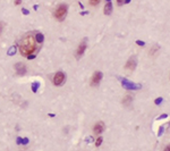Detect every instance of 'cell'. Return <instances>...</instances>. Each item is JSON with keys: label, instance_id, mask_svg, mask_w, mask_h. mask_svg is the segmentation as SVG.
<instances>
[{"label": "cell", "instance_id": "obj_11", "mask_svg": "<svg viewBox=\"0 0 170 151\" xmlns=\"http://www.w3.org/2000/svg\"><path fill=\"white\" fill-rule=\"evenodd\" d=\"M43 40H44V38H43L42 33H36V35H35V41H36L37 43H42Z\"/></svg>", "mask_w": 170, "mask_h": 151}, {"label": "cell", "instance_id": "obj_14", "mask_svg": "<svg viewBox=\"0 0 170 151\" xmlns=\"http://www.w3.org/2000/svg\"><path fill=\"white\" fill-rule=\"evenodd\" d=\"M39 85H40L39 83H33V84H32V91L34 92V93L37 91V89H39Z\"/></svg>", "mask_w": 170, "mask_h": 151}, {"label": "cell", "instance_id": "obj_15", "mask_svg": "<svg viewBox=\"0 0 170 151\" xmlns=\"http://www.w3.org/2000/svg\"><path fill=\"white\" fill-rule=\"evenodd\" d=\"M101 143H102V138L100 136V138H98L97 141H95V147H100Z\"/></svg>", "mask_w": 170, "mask_h": 151}, {"label": "cell", "instance_id": "obj_7", "mask_svg": "<svg viewBox=\"0 0 170 151\" xmlns=\"http://www.w3.org/2000/svg\"><path fill=\"white\" fill-rule=\"evenodd\" d=\"M85 49H86V41L84 40L83 42L78 46V49H77V51H76V57H77V59H79L82 56H83Z\"/></svg>", "mask_w": 170, "mask_h": 151}, {"label": "cell", "instance_id": "obj_22", "mask_svg": "<svg viewBox=\"0 0 170 151\" xmlns=\"http://www.w3.org/2000/svg\"><path fill=\"white\" fill-rule=\"evenodd\" d=\"M22 143H23V144H26V143H29V140H27V139H24Z\"/></svg>", "mask_w": 170, "mask_h": 151}, {"label": "cell", "instance_id": "obj_8", "mask_svg": "<svg viewBox=\"0 0 170 151\" xmlns=\"http://www.w3.org/2000/svg\"><path fill=\"white\" fill-rule=\"evenodd\" d=\"M122 85H124L125 89L127 90H135V89H139L141 87V85H136V84H133L131 82L129 81H126V79H122Z\"/></svg>", "mask_w": 170, "mask_h": 151}, {"label": "cell", "instance_id": "obj_21", "mask_svg": "<svg viewBox=\"0 0 170 151\" xmlns=\"http://www.w3.org/2000/svg\"><path fill=\"white\" fill-rule=\"evenodd\" d=\"M22 4V0H15V5H21Z\"/></svg>", "mask_w": 170, "mask_h": 151}, {"label": "cell", "instance_id": "obj_17", "mask_svg": "<svg viewBox=\"0 0 170 151\" xmlns=\"http://www.w3.org/2000/svg\"><path fill=\"white\" fill-rule=\"evenodd\" d=\"M162 100H163L162 98H158L157 100H155V105H160V103L162 102Z\"/></svg>", "mask_w": 170, "mask_h": 151}, {"label": "cell", "instance_id": "obj_2", "mask_svg": "<svg viewBox=\"0 0 170 151\" xmlns=\"http://www.w3.org/2000/svg\"><path fill=\"white\" fill-rule=\"evenodd\" d=\"M67 9H68V6L65 4H61L57 7V9L54 10V17L57 18L58 21H62L65 20L66 15H67Z\"/></svg>", "mask_w": 170, "mask_h": 151}, {"label": "cell", "instance_id": "obj_27", "mask_svg": "<svg viewBox=\"0 0 170 151\" xmlns=\"http://www.w3.org/2000/svg\"><path fill=\"white\" fill-rule=\"evenodd\" d=\"M106 1H107V2H109V1H110V0H106Z\"/></svg>", "mask_w": 170, "mask_h": 151}, {"label": "cell", "instance_id": "obj_5", "mask_svg": "<svg viewBox=\"0 0 170 151\" xmlns=\"http://www.w3.org/2000/svg\"><path fill=\"white\" fill-rule=\"evenodd\" d=\"M136 65H137V60L135 59V57H131V58H129V59L127 60L125 68H126V69H129V70L133 72V70L136 68Z\"/></svg>", "mask_w": 170, "mask_h": 151}, {"label": "cell", "instance_id": "obj_6", "mask_svg": "<svg viewBox=\"0 0 170 151\" xmlns=\"http://www.w3.org/2000/svg\"><path fill=\"white\" fill-rule=\"evenodd\" d=\"M103 131H105V124H103L102 122L97 123V124L94 125V127H93V132H94V134H97V135H100Z\"/></svg>", "mask_w": 170, "mask_h": 151}, {"label": "cell", "instance_id": "obj_19", "mask_svg": "<svg viewBox=\"0 0 170 151\" xmlns=\"http://www.w3.org/2000/svg\"><path fill=\"white\" fill-rule=\"evenodd\" d=\"M117 5H118V6H121V5H124V0H117Z\"/></svg>", "mask_w": 170, "mask_h": 151}, {"label": "cell", "instance_id": "obj_26", "mask_svg": "<svg viewBox=\"0 0 170 151\" xmlns=\"http://www.w3.org/2000/svg\"><path fill=\"white\" fill-rule=\"evenodd\" d=\"M1 31H2V25L0 24V33H1Z\"/></svg>", "mask_w": 170, "mask_h": 151}, {"label": "cell", "instance_id": "obj_9", "mask_svg": "<svg viewBox=\"0 0 170 151\" xmlns=\"http://www.w3.org/2000/svg\"><path fill=\"white\" fill-rule=\"evenodd\" d=\"M15 69H16V72H17V74H20V75H24V74L26 73V67L23 63H17V64L15 65Z\"/></svg>", "mask_w": 170, "mask_h": 151}, {"label": "cell", "instance_id": "obj_4", "mask_svg": "<svg viewBox=\"0 0 170 151\" xmlns=\"http://www.w3.org/2000/svg\"><path fill=\"white\" fill-rule=\"evenodd\" d=\"M102 76H103V74L101 72H95L94 74H93V76H92L91 85L92 86H97L98 84L101 82V79H102Z\"/></svg>", "mask_w": 170, "mask_h": 151}, {"label": "cell", "instance_id": "obj_23", "mask_svg": "<svg viewBox=\"0 0 170 151\" xmlns=\"http://www.w3.org/2000/svg\"><path fill=\"white\" fill-rule=\"evenodd\" d=\"M23 14H24V15H29V10H26V9H23Z\"/></svg>", "mask_w": 170, "mask_h": 151}, {"label": "cell", "instance_id": "obj_12", "mask_svg": "<svg viewBox=\"0 0 170 151\" xmlns=\"http://www.w3.org/2000/svg\"><path fill=\"white\" fill-rule=\"evenodd\" d=\"M131 99H133L131 95H126V97L124 98V100H122V103H124L125 106H128L131 102Z\"/></svg>", "mask_w": 170, "mask_h": 151}, {"label": "cell", "instance_id": "obj_18", "mask_svg": "<svg viewBox=\"0 0 170 151\" xmlns=\"http://www.w3.org/2000/svg\"><path fill=\"white\" fill-rule=\"evenodd\" d=\"M136 45H138V46L143 47V46H145V43L143 42V41H136Z\"/></svg>", "mask_w": 170, "mask_h": 151}, {"label": "cell", "instance_id": "obj_10", "mask_svg": "<svg viewBox=\"0 0 170 151\" xmlns=\"http://www.w3.org/2000/svg\"><path fill=\"white\" fill-rule=\"evenodd\" d=\"M111 13H112V4L109 1L107 2V5L105 6V14L106 15H110Z\"/></svg>", "mask_w": 170, "mask_h": 151}, {"label": "cell", "instance_id": "obj_20", "mask_svg": "<svg viewBox=\"0 0 170 151\" xmlns=\"http://www.w3.org/2000/svg\"><path fill=\"white\" fill-rule=\"evenodd\" d=\"M26 58L27 59H33V58H35V55H30V56H27Z\"/></svg>", "mask_w": 170, "mask_h": 151}, {"label": "cell", "instance_id": "obj_1", "mask_svg": "<svg viewBox=\"0 0 170 151\" xmlns=\"http://www.w3.org/2000/svg\"><path fill=\"white\" fill-rule=\"evenodd\" d=\"M36 41H35V38L31 37V35H27L23 40L21 41L20 45V52L23 57H27L30 55H32L36 50Z\"/></svg>", "mask_w": 170, "mask_h": 151}, {"label": "cell", "instance_id": "obj_24", "mask_svg": "<svg viewBox=\"0 0 170 151\" xmlns=\"http://www.w3.org/2000/svg\"><path fill=\"white\" fill-rule=\"evenodd\" d=\"M22 142H23V141H22V140H21L20 138H18V139H17V143H18V144H21Z\"/></svg>", "mask_w": 170, "mask_h": 151}, {"label": "cell", "instance_id": "obj_13", "mask_svg": "<svg viewBox=\"0 0 170 151\" xmlns=\"http://www.w3.org/2000/svg\"><path fill=\"white\" fill-rule=\"evenodd\" d=\"M15 54H16V47H15V46H13L12 48H10L9 50H8V55H9V56H14Z\"/></svg>", "mask_w": 170, "mask_h": 151}, {"label": "cell", "instance_id": "obj_25", "mask_svg": "<svg viewBox=\"0 0 170 151\" xmlns=\"http://www.w3.org/2000/svg\"><path fill=\"white\" fill-rule=\"evenodd\" d=\"M128 2H130V0H124V4H128Z\"/></svg>", "mask_w": 170, "mask_h": 151}, {"label": "cell", "instance_id": "obj_16", "mask_svg": "<svg viewBox=\"0 0 170 151\" xmlns=\"http://www.w3.org/2000/svg\"><path fill=\"white\" fill-rule=\"evenodd\" d=\"M99 2H100V0H90V5H92V6H97Z\"/></svg>", "mask_w": 170, "mask_h": 151}, {"label": "cell", "instance_id": "obj_3", "mask_svg": "<svg viewBox=\"0 0 170 151\" xmlns=\"http://www.w3.org/2000/svg\"><path fill=\"white\" fill-rule=\"evenodd\" d=\"M65 79H66L65 74L62 73V72H58V73H56V75L53 76L52 82H53L54 85L59 86V85H61V84H64V83H65Z\"/></svg>", "mask_w": 170, "mask_h": 151}]
</instances>
